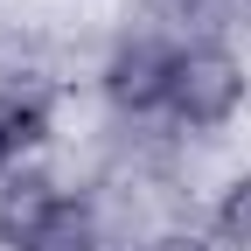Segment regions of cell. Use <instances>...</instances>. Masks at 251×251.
Here are the masks:
<instances>
[{
	"instance_id": "6da1fadb",
	"label": "cell",
	"mask_w": 251,
	"mask_h": 251,
	"mask_svg": "<svg viewBox=\"0 0 251 251\" xmlns=\"http://www.w3.org/2000/svg\"><path fill=\"white\" fill-rule=\"evenodd\" d=\"M251 105V63L224 42V35H202V42H181L175 56V91H168V126L188 140H216L230 133Z\"/></svg>"
},
{
	"instance_id": "7a4b0ae2",
	"label": "cell",
	"mask_w": 251,
	"mask_h": 251,
	"mask_svg": "<svg viewBox=\"0 0 251 251\" xmlns=\"http://www.w3.org/2000/svg\"><path fill=\"white\" fill-rule=\"evenodd\" d=\"M175 56L181 42L161 35V28H119L98 56V98L112 119L126 126H147V119H168V91H175Z\"/></svg>"
},
{
	"instance_id": "3957f363",
	"label": "cell",
	"mask_w": 251,
	"mask_h": 251,
	"mask_svg": "<svg viewBox=\"0 0 251 251\" xmlns=\"http://www.w3.org/2000/svg\"><path fill=\"white\" fill-rule=\"evenodd\" d=\"M49 133H56V91L42 77H7L0 84V140H7V153L28 168L49 147Z\"/></svg>"
},
{
	"instance_id": "277c9868",
	"label": "cell",
	"mask_w": 251,
	"mask_h": 251,
	"mask_svg": "<svg viewBox=\"0 0 251 251\" xmlns=\"http://www.w3.org/2000/svg\"><path fill=\"white\" fill-rule=\"evenodd\" d=\"M14 251H105V209L91 188H63L42 209V224L28 230Z\"/></svg>"
},
{
	"instance_id": "5b68a950",
	"label": "cell",
	"mask_w": 251,
	"mask_h": 251,
	"mask_svg": "<svg viewBox=\"0 0 251 251\" xmlns=\"http://www.w3.org/2000/svg\"><path fill=\"white\" fill-rule=\"evenodd\" d=\"M63 196V181L49 175V168H35V161H28V168H14L7 181H0V251H14L28 230H35L42 224V209Z\"/></svg>"
},
{
	"instance_id": "8992f818",
	"label": "cell",
	"mask_w": 251,
	"mask_h": 251,
	"mask_svg": "<svg viewBox=\"0 0 251 251\" xmlns=\"http://www.w3.org/2000/svg\"><path fill=\"white\" fill-rule=\"evenodd\" d=\"M237 14V0H147V28H161L175 42H202V35H224Z\"/></svg>"
},
{
	"instance_id": "52a82bcc",
	"label": "cell",
	"mask_w": 251,
	"mask_h": 251,
	"mask_svg": "<svg viewBox=\"0 0 251 251\" xmlns=\"http://www.w3.org/2000/svg\"><path fill=\"white\" fill-rule=\"evenodd\" d=\"M209 244L216 251H251V168L216 188V202H209Z\"/></svg>"
},
{
	"instance_id": "ba28073f",
	"label": "cell",
	"mask_w": 251,
	"mask_h": 251,
	"mask_svg": "<svg viewBox=\"0 0 251 251\" xmlns=\"http://www.w3.org/2000/svg\"><path fill=\"white\" fill-rule=\"evenodd\" d=\"M133 251H216L202 230H153V237H140Z\"/></svg>"
},
{
	"instance_id": "9c48e42d",
	"label": "cell",
	"mask_w": 251,
	"mask_h": 251,
	"mask_svg": "<svg viewBox=\"0 0 251 251\" xmlns=\"http://www.w3.org/2000/svg\"><path fill=\"white\" fill-rule=\"evenodd\" d=\"M14 168H21V161H14V153H7V140H0V181H7Z\"/></svg>"
}]
</instances>
